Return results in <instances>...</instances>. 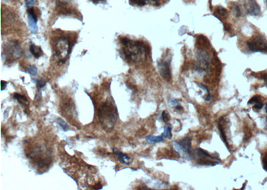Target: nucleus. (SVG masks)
Segmentation results:
<instances>
[{"label": "nucleus", "mask_w": 267, "mask_h": 190, "mask_svg": "<svg viewBox=\"0 0 267 190\" xmlns=\"http://www.w3.org/2000/svg\"><path fill=\"white\" fill-rule=\"evenodd\" d=\"M122 52L126 60L132 63H140L145 60L146 47L141 41H134L127 37H122Z\"/></svg>", "instance_id": "obj_1"}, {"label": "nucleus", "mask_w": 267, "mask_h": 190, "mask_svg": "<svg viewBox=\"0 0 267 190\" xmlns=\"http://www.w3.org/2000/svg\"><path fill=\"white\" fill-rule=\"evenodd\" d=\"M98 119L104 130L109 131L114 128L118 118V109L111 101L103 102L98 109Z\"/></svg>", "instance_id": "obj_2"}, {"label": "nucleus", "mask_w": 267, "mask_h": 190, "mask_svg": "<svg viewBox=\"0 0 267 190\" xmlns=\"http://www.w3.org/2000/svg\"><path fill=\"white\" fill-rule=\"evenodd\" d=\"M31 156L40 168H47L52 162V159L50 157L48 151L43 150L42 147H37L34 149Z\"/></svg>", "instance_id": "obj_3"}, {"label": "nucleus", "mask_w": 267, "mask_h": 190, "mask_svg": "<svg viewBox=\"0 0 267 190\" xmlns=\"http://www.w3.org/2000/svg\"><path fill=\"white\" fill-rule=\"evenodd\" d=\"M70 49V44L66 37L59 38L54 45L55 55L62 63H64L69 55Z\"/></svg>", "instance_id": "obj_4"}, {"label": "nucleus", "mask_w": 267, "mask_h": 190, "mask_svg": "<svg viewBox=\"0 0 267 190\" xmlns=\"http://www.w3.org/2000/svg\"><path fill=\"white\" fill-rule=\"evenodd\" d=\"M194 153L197 157V163L199 165H215L220 162V159L212 156L207 151L200 148L195 150Z\"/></svg>", "instance_id": "obj_5"}, {"label": "nucleus", "mask_w": 267, "mask_h": 190, "mask_svg": "<svg viewBox=\"0 0 267 190\" xmlns=\"http://www.w3.org/2000/svg\"><path fill=\"white\" fill-rule=\"evenodd\" d=\"M246 45L252 52L267 53V40L262 36H258L248 41Z\"/></svg>", "instance_id": "obj_6"}, {"label": "nucleus", "mask_w": 267, "mask_h": 190, "mask_svg": "<svg viewBox=\"0 0 267 190\" xmlns=\"http://www.w3.org/2000/svg\"><path fill=\"white\" fill-rule=\"evenodd\" d=\"M171 57H166V58L161 60L158 62V67L160 75L166 79V81H170L172 78V72H171Z\"/></svg>", "instance_id": "obj_7"}, {"label": "nucleus", "mask_w": 267, "mask_h": 190, "mask_svg": "<svg viewBox=\"0 0 267 190\" xmlns=\"http://www.w3.org/2000/svg\"><path fill=\"white\" fill-rule=\"evenodd\" d=\"M197 59L198 61L197 70L203 72L207 71L210 63V57L208 54L203 50H200L197 53Z\"/></svg>", "instance_id": "obj_8"}, {"label": "nucleus", "mask_w": 267, "mask_h": 190, "mask_svg": "<svg viewBox=\"0 0 267 190\" xmlns=\"http://www.w3.org/2000/svg\"><path fill=\"white\" fill-rule=\"evenodd\" d=\"M176 150L179 151H182L183 154H186L188 158H191L192 153L191 148V139L189 137H185L182 140L176 141L174 143Z\"/></svg>", "instance_id": "obj_9"}, {"label": "nucleus", "mask_w": 267, "mask_h": 190, "mask_svg": "<svg viewBox=\"0 0 267 190\" xmlns=\"http://www.w3.org/2000/svg\"><path fill=\"white\" fill-rule=\"evenodd\" d=\"M244 5L247 14L253 16L261 15V8L255 0H244Z\"/></svg>", "instance_id": "obj_10"}, {"label": "nucleus", "mask_w": 267, "mask_h": 190, "mask_svg": "<svg viewBox=\"0 0 267 190\" xmlns=\"http://www.w3.org/2000/svg\"><path fill=\"white\" fill-rule=\"evenodd\" d=\"M164 133L160 136H148L146 137V141L148 143H159L160 141L164 140V138H168V139H171L172 137V133H171V130L172 129L169 127H164Z\"/></svg>", "instance_id": "obj_11"}, {"label": "nucleus", "mask_w": 267, "mask_h": 190, "mask_svg": "<svg viewBox=\"0 0 267 190\" xmlns=\"http://www.w3.org/2000/svg\"><path fill=\"white\" fill-rule=\"evenodd\" d=\"M27 13H28V22L30 27L31 30L33 32L35 33L37 30V16L35 13L33 8H31L27 10Z\"/></svg>", "instance_id": "obj_12"}, {"label": "nucleus", "mask_w": 267, "mask_h": 190, "mask_svg": "<svg viewBox=\"0 0 267 190\" xmlns=\"http://www.w3.org/2000/svg\"><path fill=\"white\" fill-rule=\"evenodd\" d=\"M22 54L19 46V44L16 43H12L11 47H9L8 49L9 57L12 58V60H13V58H18L20 57Z\"/></svg>", "instance_id": "obj_13"}, {"label": "nucleus", "mask_w": 267, "mask_h": 190, "mask_svg": "<svg viewBox=\"0 0 267 190\" xmlns=\"http://www.w3.org/2000/svg\"><path fill=\"white\" fill-rule=\"evenodd\" d=\"M114 154L116 155V156H117V157L118 158V160H119V161L121 162L122 164H125V165H129L130 164L131 160H130V158L128 157V155L123 154L122 152L120 151L118 149L114 150Z\"/></svg>", "instance_id": "obj_14"}, {"label": "nucleus", "mask_w": 267, "mask_h": 190, "mask_svg": "<svg viewBox=\"0 0 267 190\" xmlns=\"http://www.w3.org/2000/svg\"><path fill=\"white\" fill-rule=\"evenodd\" d=\"M29 51L34 57L39 58L43 55V51L42 48L39 46H36L34 44H32L29 47Z\"/></svg>", "instance_id": "obj_15"}, {"label": "nucleus", "mask_w": 267, "mask_h": 190, "mask_svg": "<svg viewBox=\"0 0 267 190\" xmlns=\"http://www.w3.org/2000/svg\"><path fill=\"white\" fill-rule=\"evenodd\" d=\"M13 97H14V98L17 100V101L22 105H26L27 103H28V101H27V99L26 97L24 95L18 94V93H16V94H14Z\"/></svg>", "instance_id": "obj_16"}, {"label": "nucleus", "mask_w": 267, "mask_h": 190, "mask_svg": "<svg viewBox=\"0 0 267 190\" xmlns=\"http://www.w3.org/2000/svg\"><path fill=\"white\" fill-rule=\"evenodd\" d=\"M218 128H219V131H220V137L222 138V141H224L225 145H226V146H227V148H228V150H229V146H228V143L227 140V136H226V134H225V132H224V128H223V127H222V124L220 123V122H219Z\"/></svg>", "instance_id": "obj_17"}, {"label": "nucleus", "mask_w": 267, "mask_h": 190, "mask_svg": "<svg viewBox=\"0 0 267 190\" xmlns=\"http://www.w3.org/2000/svg\"><path fill=\"white\" fill-rule=\"evenodd\" d=\"M57 122L58 123V125H60V126L62 128L64 131H65V132H67L68 130H69V126H68V124L65 122L62 119L57 118Z\"/></svg>", "instance_id": "obj_18"}, {"label": "nucleus", "mask_w": 267, "mask_h": 190, "mask_svg": "<svg viewBox=\"0 0 267 190\" xmlns=\"http://www.w3.org/2000/svg\"><path fill=\"white\" fill-rule=\"evenodd\" d=\"M198 86H199L200 88H203V89H205V90L206 91V92H207V96H206V98H205V100H206V102H210V100H211L212 98H211V95H210V94L209 89H208V88L206 87V85H204L202 84H198Z\"/></svg>", "instance_id": "obj_19"}, {"label": "nucleus", "mask_w": 267, "mask_h": 190, "mask_svg": "<svg viewBox=\"0 0 267 190\" xmlns=\"http://www.w3.org/2000/svg\"><path fill=\"white\" fill-rule=\"evenodd\" d=\"M216 12H217V13H218V14L221 16H224L227 13V9H224L223 7H222V6L217 7V8H216Z\"/></svg>", "instance_id": "obj_20"}, {"label": "nucleus", "mask_w": 267, "mask_h": 190, "mask_svg": "<svg viewBox=\"0 0 267 190\" xmlns=\"http://www.w3.org/2000/svg\"><path fill=\"white\" fill-rule=\"evenodd\" d=\"M46 84V82L43 80V79H40V80L37 81V88L38 89H42L43 87H45Z\"/></svg>", "instance_id": "obj_21"}, {"label": "nucleus", "mask_w": 267, "mask_h": 190, "mask_svg": "<svg viewBox=\"0 0 267 190\" xmlns=\"http://www.w3.org/2000/svg\"><path fill=\"white\" fill-rule=\"evenodd\" d=\"M28 71H29V73L31 75L35 76V75H37V68H36V67L35 66V65H31V66L29 68Z\"/></svg>", "instance_id": "obj_22"}, {"label": "nucleus", "mask_w": 267, "mask_h": 190, "mask_svg": "<svg viewBox=\"0 0 267 190\" xmlns=\"http://www.w3.org/2000/svg\"><path fill=\"white\" fill-rule=\"evenodd\" d=\"M261 101V98H260L259 95H255L252 98H251V99L249 100L248 102V104H251V103H256L258 102Z\"/></svg>", "instance_id": "obj_23"}, {"label": "nucleus", "mask_w": 267, "mask_h": 190, "mask_svg": "<svg viewBox=\"0 0 267 190\" xmlns=\"http://www.w3.org/2000/svg\"><path fill=\"white\" fill-rule=\"evenodd\" d=\"M162 118L164 122H168L169 121V116L166 111H164L162 114Z\"/></svg>", "instance_id": "obj_24"}, {"label": "nucleus", "mask_w": 267, "mask_h": 190, "mask_svg": "<svg viewBox=\"0 0 267 190\" xmlns=\"http://www.w3.org/2000/svg\"><path fill=\"white\" fill-rule=\"evenodd\" d=\"M262 165H263V168H264V170L267 171V152H266V154H265V157H263V159H262Z\"/></svg>", "instance_id": "obj_25"}, {"label": "nucleus", "mask_w": 267, "mask_h": 190, "mask_svg": "<svg viewBox=\"0 0 267 190\" xmlns=\"http://www.w3.org/2000/svg\"><path fill=\"white\" fill-rule=\"evenodd\" d=\"M262 107H263V104L261 103V102L260 101V102L255 103V105L254 106V109H256V110H259V109H262Z\"/></svg>", "instance_id": "obj_26"}, {"label": "nucleus", "mask_w": 267, "mask_h": 190, "mask_svg": "<svg viewBox=\"0 0 267 190\" xmlns=\"http://www.w3.org/2000/svg\"><path fill=\"white\" fill-rule=\"evenodd\" d=\"M1 84H2V85H1V90L2 91H3V90H4V89H5V88H6V86H7V84H8V83H7L6 81H1Z\"/></svg>", "instance_id": "obj_27"}, {"label": "nucleus", "mask_w": 267, "mask_h": 190, "mask_svg": "<svg viewBox=\"0 0 267 190\" xmlns=\"http://www.w3.org/2000/svg\"><path fill=\"white\" fill-rule=\"evenodd\" d=\"M34 3V0H27L26 1V4L28 7H31L33 5Z\"/></svg>", "instance_id": "obj_28"}, {"label": "nucleus", "mask_w": 267, "mask_h": 190, "mask_svg": "<svg viewBox=\"0 0 267 190\" xmlns=\"http://www.w3.org/2000/svg\"><path fill=\"white\" fill-rule=\"evenodd\" d=\"M262 78L264 79V80H265V83H266V85H267V74H266V75H265L264 76H263Z\"/></svg>", "instance_id": "obj_29"}, {"label": "nucleus", "mask_w": 267, "mask_h": 190, "mask_svg": "<svg viewBox=\"0 0 267 190\" xmlns=\"http://www.w3.org/2000/svg\"><path fill=\"white\" fill-rule=\"evenodd\" d=\"M92 2H94V3H98L100 1H102V0H91Z\"/></svg>", "instance_id": "obj_30"}, {"label": "nucleus", "mask_w": 267, "mask_h": 190, "mask_svg": "<svg viewBox=\"0 0 267 190\" xmlns=\"http://www.w3.org/2000/svg\"><path fill=\"white\" fill-rule=\"evenodd\" d=\"M265 109H266V113H267V105H266V108H265Z\"/></svg>", "instance_id": "obj_31"}]
</instances>
